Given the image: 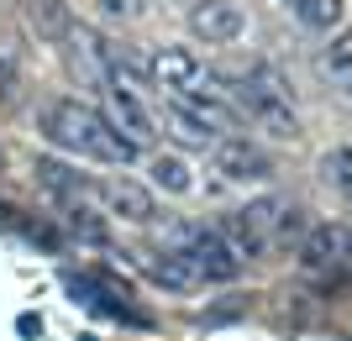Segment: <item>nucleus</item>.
<instances>
[{
    "instance_id": "1",
    "label": "nucleus",
    "mask_w": 352,
    "mask_h": 341,
    "mask_svg": "<svg viewBox=\"0 0 352 341\" xmlns=\"http://www.w3.org/2000/svg\"><path fill=\"white\" fill-rule=\"evenodd\" d=\"M37 132H43L53 148L74 152V158H89V163L126 168V163L142 158V148H137L132 137H121L95 105L69 100V95H58V100H47L43 110H37Z\"/></svg>"
},
{
    "instance_id": "2",
    "label": "nucleus",
    "mask_w": 352,
    "mask_h": 341,
    "mask_svg": "<svg viewBox=\"0 0 352 341\" xmlns=\"http://www.w3.org/2000/svg\"><path fill=\"white\" fill-rule=\"evenodd\" d=\"M226 100L236 116H248L258 132H268L274 142H294L300 137V116H294L289 84L274 69H248V74L226 79Z\"/></svg>"
},
{
    "instance_id": "3",
    "label": "nucleus",
    "mask_w": 352,
    "mask_h": 341,
    "mask_svg": "<svg viewBox=\"0 0 352 341\" xmlns=\"http://www.w3.org/2000/svg\"><path fill=\"white\" fill-rule=\"evenodd\" d=\"M163 252H174L179 263L190 268L200 283H232L236 273H242V263L232 257V247L216 237V226H195V221H174V226H163V237H158Z\"/></svg>"
},
{
    "instance_id": "4",
    "label": "nucleus",
    "mask_w": 352,
    "mask_h": 341,
    "mask_svg": "<svg viewBox=\"0 0 352 341\" xmlns=\"http://www.w3.org/2000/svg\"><path fill=\"white\" fill-rule=\"evenodd\" d=\"M147 84L163 95H226V79L195 58L190 47H147Z\"/></svg>"
},
{
    "instance_id": "5",
    "label": "nucleus",
    "mask_w": 352,
    "mask_h": 341,
    "mask_svg": "<svg viewBox=\"0 0 352 341\" xmlns=\"http://www.w3.org/2000/svg\"><path fill=\"white\" fill-rule=\"evenodd\" d=\"M300 268H305L310 279H326V283L352 273V226L347 221L305 226V237H300Z\"/></svg>"
},
{
    "instance_id": "6",
    "label": "nucleus",
    "mask_w": 352,
    "mask_h": 341,
    "mask_svg": "<svg viewBox=\"0 0 352 341\" xmlns=\"http://www.w3.org/2000/svg\"><path fill=\"white\" fill-rule=\"evenodd\" d=\"M242 215V226H248L252 237H258V247H284V242H300L305 237V210L300 205H289V200H279V194H263V200H252L248 210H236Z\"/></svg>"
},
{
    "instance_id": "7",
    "label": "nucleus",
    "mask_w": 352,
    "mask_h": 341,
    "mask_svg": "<svg viewBox=\"0 0 352 341\" xmlns=\"http://www.w3.org/2000/svg\"><path fill=\"white\" fill-rule=\"evenodd\" d=\"M210 168L226 184H268L274 178V158L263 148H252L248 137H221L216 148H210Z\"/></svg>"
},
{
    "instance_id": "8",
    "label": "nucleus",
    "mask_w": 352,
    "mask_h": 341,
    "mask_svg": "<svg viewBox=\"0 0 352 341\" xmlns=\"http://www.w3.org/2000/svg\"><path fill=\"white\" fill-rule=\"evenodd\" d=\"M184 27H190V37L221 47V43H236V37L248 32V16H242V5H232V0H195L190 16H184Z\"/></svg>"
},
{
    "instance_id": "9",
    "label": "nucleus",
    "mask_w": 352,
    "mask_h": 341,
    "mask_svg": "<svg viewBox=\"0 0 352 341\" xmlns=\"http://www.w3.org/2000/svg\"><path fill=\"white\" fill-rule=\"evenodd\" d=\"M95 194H100V205L111 210V215H121V221H132V226H147L153 215H158L153 189H142L137 178H105Z\"/></svg>"
},
{
    "instance_id": "10",
    "label": "nucleus",
    "mask_w": 352,
    "mask_h": 341,
    "mask_svg": "<svg viewBox=\"0 0 352 341\" xmlns=\"http://www.w3.org/2000/svg\"><path fill=\"white\" fill-rule=\"evenodd\" d=\"M100 116L111 121L121 137H132L137 148L153 137V116H147L142 100H137V95H126V89H111V84H105V110H100Z\"/></svg>"
},
{
    "instance_id": "11",
    "label": "nucleus",
    "mask_w": 352,
    "mask_h": 341,
    "mask_svg": "<svg viewBox=\"0 0 352 341\" xmlns=\"http://www.w3.org/2000/svg\"><path fill=\"white\" fill-rule=\"evenodd\" d=\"M316 74L337 89V95H347V100H352V27H342L337 37L316 53Z\"/></svg>"
},
{
    "instance_id": "12",
    "label": "nucleus",
    "mask_w": 352,
    "mask_h": 341,
    "mask_svg": "<svg viewBox=\"0 0 352 341\" xmlns=\"http://www.w3.org/2000/svg\"><path fill=\"white\" fill-rule=\"evenodd\" d=\"M142 273H147L153 283H158V289H174V294H195V289H206V283L195 279L190 268L179 263L174 252H163V247H158V252H147V257H142Z\"/></svg>"
},
{
    "instance_id": "13",
    "label": "nucleus",
    "mask_w": 352,
    "mask_h": 341,
    "mask_svg": "<svg viewBox=\"0 0 352 341\" xmlns=\"http://www.w3.org/2000/svg\"><path fill=\"white\" fill-rule=\"evenodd\" d=\"M163 121L174 126V137L184 142V148H200V152H210V148L221 142V132H210L206 121H200V116H190V110H184L179 100H168V95H163Z\"/></svg>"
},
{
    "instance_id": "14",
    "label": "nucleus",
    "mask_w": 352,
    "mask_h": 341,
    "mask_svg": "<svg viewBox=\"0 0 352 341\" xmlns=\"http://www.w3.org/2000/svg\"><path fill=\"white\" fill-rule=\"evenodd\" d=\"M294 16H300V27L331 37L347 27V0H294Z\"/></svg>"
},
{
    "instance_id": "15",
    "label": "nucleus",
    "mask_w": 352,
    "mask_h": 341,
    "mask_svg": "<svg viewBox=\"0 0 352 341\" xmlns=\"http://www.w3.org/2000/svg\"><path fill=\"white\" fill-rule=\"evenodd\" d=\"M32 174H37V184H43L47 194H58L63 205H69V200H85V178L74 174V168L53 163V158H37V168H32Z\"/></svg>"
},
{
    "instance_id": "16",
    "label": "nucleus",
    "mask_w": 352,
    "mask_h": 341,
    "mask_svg": "<svg viewBox=\"0 0 352 341\" xmlns=\"http://www.w3.org/2000/svg\"><path fill=\"white\" fill-rule=\"evenodd\" d=\"M147 174H153V184H158V189H168V194H190V189H195L190 163H184V158H168V152H158V158L147 163Z\"/></svg>"
},
{
    "instance_id": "17",
    "label": "nucleus",
    "mask_w": 352,
    "mask_h": 341,
    "mask_svg": "<svg viewBox=\"0 0 352 341\" xmlns=\"http://www.w3.org/2000/svg\"><path fill=\"white\" fill-rule=\"evenodd\" d=\"M63 226H69L74 237L95 242V247H100V242L111 237V231H105V221H100V215H95V210L85 205V200H69V205H63Z\"/></svg>"
},
{
    "instance_id": "18",
    "label": "nucleus",
    "mask_w": 352,
    "mask_h": 341,
    "mask_svg": "<svg viewBox=\"0 0 352 341\" xmlns=\"http://www.w3.org/2000/svg\"><path fill=\"white\" fill-rule=\"evenodd\" d=\"M321 178L342 194V200H352V142H347V148H331L321 158Z\"/></svg>"
},
{
    "instance_id": "19",
    "label": "nucleus",
    "mask_w": 352,
    "mask_h": 341,
    "mask_svg": "<svg viewBox=\"0 0 352 341\" xmlns=\"http://www.w3.org/2000/svg\"><path fill=\"white\" fill-rule=\"evenodd\" d=\"M16 84H21V69H16V53L11 47H0V100H11Z\"/></svg>"
},
{
    "instance_id": "20",
    "label": "nucleus",
    "mask_w": 352,
    "mask_h": 341,
    "mask_svg": "<svg viewBox=\"0 0 352 341\" xmlns=\"http://www.w3.org/2000/svg\"><path fill=\"white\" fill-rule=\"evenodd\" d=\"M32 21H43V32H63V11H58V0H37V5H32Z\"/></svg>"
},
{
    "instance_id": "21",
    "label": "nucleus",
    "mask_w": 352,
    "mask_h": 341,
    "mask_svg": "<svg viewBox=\"0 0 352 341\" xmlns=\"http://www.w3.org/2000/svg\"><path fill=\"white\" fill-rule=\"evenodd\" d=\"M100 11L111 16V21H137V16H142V0H100Z\"/></svg>"
},
{
    "instance_id": "22",
    "label": "nucleus",
    "mask_w": 352,
    "mask_h": 341,
    "mask_svg": "<svg viewBox=\"0 0 352 341\" xmlns=\"http://www.w3.org/2000/svg\"><path fill=\"white\" fill-rule=\"evenodd\" d=\"M16 331H21V336H43V320H37V315H21V320H16Z\"/></svg>"
}]
</instances>
